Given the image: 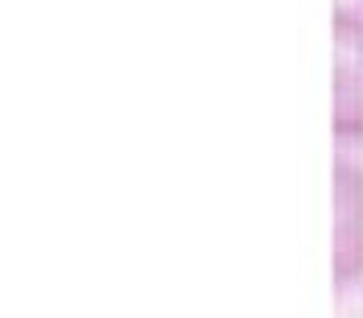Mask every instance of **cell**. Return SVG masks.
Masks as SVG:
<instances>
[{
  "label": "cell",
  "mask_w": 363,
  "mask_h": 318,
  "mask_svg": "<svg viewBox=\"0 0 363 318\" xmlns=\"http://www.w3.org/2000/svg\"><path fill=\"white\" fill-rule=\"evenodd\" d=\"M363 281V161H335V285Z\"/></svg>",
  "instance_id": "7a4b0ae2"
},
{
  "label": "cell",
  "mask_w": 363,
  "mask_h": 318,
  "mask_svg": "<svg viewBox=\"0 0 363 318\" xmlns=\"http://www.w3.org/2000/svg\"><path fill=\"white\" fill-rule=\"evenodd\" d=\"M330 133L342 145H363V9H335V104Z\"/></svg>",
  "instance_id": "6da1fadb"
}]
</instances>
